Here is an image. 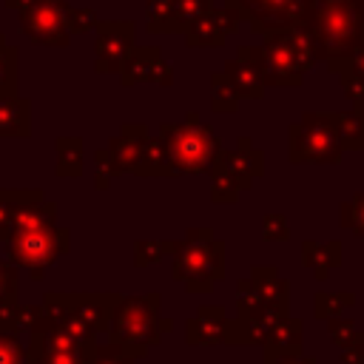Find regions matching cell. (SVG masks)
Masks as SVG:
<instances>
[{"mask_svg":"<svg viewBox=\"0 0 364 364\" xmlns=\"http://www.w3.org/2000/svg\"><path fill=\"white\" fill-rule=\"evenodd\" d=\"M94 188L97 191H105V188H111V182L122 173L119 168H117V162H114V156L108 154V148H97L94 151Z\"/></svg>","mask_w":364,"mask_h":364,"instance_id":"34","label":"cell"},{"mask_svg":"<svg viewBox=\"0 0 364 364\" xmlns=\"http://www.w3.org/2000/svg\"><path fill=\"white\" fill-rule=\"evenodd\" d=\"M159 304H162L159 293L134 296V299L122 296L111 316L108 341L119 344L131 358L139 361L148 353V347H156L162 336L173 330V321L159 316Z\"/></svg>","mask_w":364,"mask_h":364,"instance_id":"4","label":"cell"},{"mask_svg":"<svg viewBox=\"0 0 364 364\" xmlns=\"http://www.w3.org/2000/svg\"><path fill=\"white\" fill-rule=\"evenodd\" d=\"M94 40V68L100 74H119L122 63L134 48V23L131 20H100Z\"/></svg>","mask_w":364,"mask_h":364,"instance_id":"11","label":"cell"},{"mask_svg":"<svg viewBox=\"0 0 364 364\" xmlns=\"http://www.w3.org/2000/svg\"><path fill=\"white\" fill-rule=\"evenodd\" d=\"M210 108L213 111H236L239 108V94L225 71L210 74Z\"/></svg>","mask_w":364,"mask_h":364,"instance_id":"30","label":"cell"},{"mask_svg":"<svg viewBox=\"0 0 364 364\" xmlns=\"http://www.w3.org/2000/svg\"><path fill=\"white\" fill-rule=\"evenodd\" d=\"M336 131L344 151H364V102H353V111H336Z\"/></svg>","mask_w":364,"mask_h":364,"instance_id":"23","label":"cell"},{"mask_svg":"<svg viewBox=\"0 0 364 364\" xmlns=\"http://www.w3.org/2000/svg\"><path fill=\"white\" fill-rule=\"evenodd\" d=\"M216 168H222L236 182L239 191H247L253 185V179L264 173V154L259 148H253V139L242 136L233 151L222 148V154L216 159Z\"/></svg>","mask_w":364,"mask_h":364,"instance_id":"16","label":"cell"},{"mask_svg":"<svg viewBox=\"0 0 364 364\" xmlns=\"http://www.w3.org/2000/svg\"><path fill=\"white\" fill-rule=\"evenodd\" d=\"M119 80H122V85H136V82L171 85L173 82V68L165 63V57L156 46H134L128 60L119 68Z\"/></svg>","mask_w":364,"mask_h":364,"instance_id":"12","label":"cell"},{"mask_svg":"<svg viewBox=\"0 0 364 364\" xmlns=\"http://www.w3.org/2000/svg\"><path fill=\"white\" fill-rule=\"evenodd\" d=\"M210 176V199L213 202H236L239 199V188H236V182L222 171V168H216L213 165V171L208 173Z\"/></svg>","mask_w":364,"mask_h":364,"instance_id":"35","label":"cell"},{"mask_svg":"<svg viewBox=\"0 0 364 364\" xmlns=\"http://www.w3.org/2000/svg\"><path fill=\"white\" fill-rule=\"evenodd\" d=\"M100 23L97 11L94 9H71V17H68V26H71V34H85V31H94Z\"/></svg>","mask_w":364,"mask_h":364,"instance_id":"43","label":"cell"},{"mask_svg":"<svg viewBox=\"0 0 364 364\" xmlns=\"http://www.w3.org/2000/svg\"><path fill=\"white\" fill-rule=\"evenodd\" d=\"M17 299V267L0 256V301Z\"/></svg>","mask_w":364,"mask_h":364,"instance_id":"42","label":"cell"},{"mask_svg":"<svg viewBox=\"0 0 364 364\" xmlns=\"http://www.w3.org/2000/svg\"><path fill=\"white\" fill-rule=\"evenodd\" d=\"M119 299V293H46L43 304L77 316L91 327L94 336H102L111 330V316Z\"/></svg>","mask_w":364,"mask_h":364,"instance_id":"10","label":"cell"},{"mask_svg":"<svg viewBox=\"0 0 364 364\" xmlns=\"http://www.w3.org/2000/svg\"><path fill=\"white\" fill-rule=\"evenodd\" d=\"M159 136L165 142V154L173 176L210 173L222 154V142L216 131L205 125L196 111H188L182 122H162Z\"/></svg>","mask_w":364,"mask_h":364,"instance_id":"5","label":"cell"},{"mask_svg":"<svg viewBox=\"0 0 364 364\" xmlns=\"http://www.w3.org/2000/svg\"><path fill=\"white\" fill-rule=\"evenodd\" d=\"M233 82L239 100H262L264 97V71H262V51L259 46H242L233 60L222 68Z\"/></svg>","mask_w":364,"mask_h":364,"instance_id":"13","label":"cell"},{"mask_svg":"<svg viewBox=\"0 0 364 364\" xmlns=\"http://www.w3.org/2000/svg\"><path fill=\"white\" fill-rule=\"evenodd\" d=\"M225 324H228V313L222 304H202L185 321V341L191 347L222 344L225 341Z\"/></svg>","mask_w":364,"mask_h":364,"instance_id":"17","label":"cell"},{"mask_svg":"<svg viewBox=\"0 0 364 364\" xmlns=\"http://www.w3.org/2000/svg\"><path fill=\"white\" fill-rule=\"evenodd\" d=\"M0 364H26V344L17 333H0Z\"/></svg>","mask_w":364,"mask_h":364,"instance_id":"38","label":"cell"},{"mask_svg":"<svg viewBox=\"0 0 364 364\" xmlns=\"http://www.w3.org/2000/svg\"><path fill=\"white\" fill-rule=\"evenodd\" d=\"M338 219H341V228H344V230H350V233H355L358 239H364V191H358L353 199L341 202Z\"/></svg>","mask_w":364,"mask_h":364,"instance_id":"33","label":"cell"},{"mask_svg":"<svg viewBox=\"0 0 364 364\" xmlns=\"http://www.w3.org/2000/svg\"><path fill=\"white\" fill-rule=\"evenodd\" d=\"M262 236L267 242H287L290 239V222L284 213H264L262 216Z\"/></svg>","mask_w":364,"mask_h":364,"instance_id":"37","label":"cell"},{"mask_svg":"<svg viewBox=\"0 0 364 364\" xmlns=\"http://www.w3.org/2000/svg\"><path fill=\"white\" fill-rule=\"evenodd\" d=\"M17 299H3L0 301V333H17Z\"/></svg>","mask_w":364,"mask_h":364,"instance_id":"44","label":"cell"},{"mask_svg":"<svg viewBox=\"0 0 364 364\" xmlns=\"http://www.w3.org/2000/svg\"><path fill=\"white\" fill-rule=\"evenodd\" d=\"M31 134V102L26 97H0V139H26Z\"/></svg>","mask_w":364,"mask_h":364,"instance_id":"22","label":"cell"},{"mask_svg":"<svg viewBox=\"0 0 364 364\" xmlns=\"http://www.w3.org/2000/svg\"><path fill=\"white\" fill-rule=\"evenodd\" d=\"M299 28L307 34L316 63H336L364 40V0H313Z\"/></svg>","mask_w":364,"mask_h":364,"instance_id":"2","label":"cell"},{"mask_svg":"<svg viewBox=\"0 0 364 364\" xmlns=\"http://www.w3.org/2000/svg\"><path fill=\"white\" fill-rule=\"evenodd\" d=\"M176 239H136L134 242V264L136 267H148V264H159L162 259L173 256Z\"/></svg>","mask_w":364,"mask_h":364,"instance_id":"28","label":"cell"},{"mask_svg":"<svg viewBox=\"0 0 364 364\" xmlns=\"http://www.w3.org/2000/svg\"><path fill=\"white\" fill-rule=\"evenodd\" d=\"M336 77L341 80V88H344V94H347L353 102H364V80H361V77L347 74V71H341V74H336Z\"/></svg>","mask_w":364,"mask_h":364,"instance_id":"45","label":"cell"},{"mask_svg":"<svg viewBox=\"0 0 364 364\" xmlns=\"http://www.w3.org/2000/svg\"><path fill=\"white\" fill-rule=\"evenodd\" d=\"M327 336H330V341L338 344L341 350H344V347H353V344H364V330L355 327V321L347 318V316L330 318V321H327Z\"/></svg>","mask_w":364,"mask_h":364,"instance_id":"32","label":"cell"},{"mask_svg":"<svg viewBox=\"0 0 364 364\" xmlns=\"http://www.w3.org/2000/svg\"><path fill=\"white\" fill-rule=\"evenodd\" d=\"M145 20L156 34H182V26L176 20V0H148Z\"/></svg>","mask_w":364,"mask_h":364,"instance_id":"26","label":"cell"},{"mask_svg":"<svg viewBox=\"0 0 364 364\" xmlns=\"http://www.w3.org/2000/svg\"><path fill=\"white\" fill-rule=\"evenodd\" d=\"M282 364H316V358L313 355H299V358H287Z\"/></svg>","mask_w":364,"mask_h":364,"instance_id":"48","label":"cell"},{"mask_svg":"<svg viewBox=\"0 0 364 364\" xmlns=\"http://www.w3.org/2000/svg\"><path fill=\"white\" fill-rule=\"evenodd\" d=\"M310 3L313 0H225V9H230L239 20H247L256 34H264L299 26Z\"/></svg>","mask_w":364,"mask_h":364,"instance_id":"9","label":"cell"},{"mask_svg":"<svg viewBox=\"0 0 364 364\" xmlns=\"http://www.w3.org/2000/svg\"><path fill=\"white\" fill-rule=\"evenodd\" d=\"M279 318H284V316H279L267 304L236 310V318H228V324H225V341L222 344H264L267 333L276 327Z\"/></svg>","mask_w":364,"mask_h":364,"instance_id":"14","label":"cell"},{"mask_svg":"<svg viewBox=\"0 0 364 364\" xmlns=\"http://www.w3.org/2000/svg\"><path fill=\"white\" fill-rule=\"evenodd\" d=\"M145 139H148V128H145L142 122H128V125H122L119 136H114V139L105 145L122 173H125V171H131V173L136 171L139 156H142V148H145Z\"/></svg>","mask_w":364,"mask_h":364,"instance_id":"20","label":"cell"},{"mask_svg":"<svg viewBox=\"0 0 364 364\" xmlns=\"http://www.w3.org/2000/svg\"><path fill=\"white\" fill-rule=\"evenodd\" d=\"M171 276L188 293H210L213 284L225 279V242L216 239L210 228H188L185 236L176 239Z\"/></svg>","mask_w":364,"mask_h":364,"instance_id":"3","label":"cell"},{"mask_svg":"<svg viewBox=\"0 0 364 364\" xmlns=\"http://www.w3.org/2000/svg\"><path fill=\"white\" fill-rule=\"evenodd\" d=\"M341 154L336 111H307L287 128V156L293 165H336Z\"/></svg>","mask_w":364,"mask_h":364,"instance_id":"7","label":"cell"},{"mask_svg":"<svg viewBox=\"0 0 364 364\" xmlns=\"http://www.w3.org/2000/svg\"><path fill=\"white\" fill-rule=\"evenodd\" d=\"M54 154H57V162H54L57 176L74 179L82 173V139L80 136H60L54 142Z\"/></svg>","mask_w":364,"mask_h":364,"instance_id":"24","label":"cell"},{"mask_svg":"<svg viewBox=\"0 0 364 364\" xmlns=\"http://www.w3.org/2000/svg\"><path fill=\"white\" fill-rule=\"evenodd\" d=\"M3 3H6V9H14V11H23V9H26V6L31 3V0H3Z\"/></svg>","mask_w":364,"mask_h":364,"instance_id":"47","label":"cell"},{"mask_svg":"<svg viewBox=\"0 0 364 364\" xmlns=\"http://www.w3.org/2000/svg\"><path fill=\"white\" fill-rule=\"evenodd\" d=\"M341 364H364V344H353L341 350Z\"/></svg>","mask_w":364,"mask_h":364,"instance_id":"46","label":"cell"},{"mask_svg":"<svg viewBox=\"0 0 364 364\" xmlns=\"http://www.w3.org/2000/svg\"><path fill=\"white\" fill-rule=\"evenodd\" d=\"M247 279L267 307H273L279 316L290 313V282L273 264H253Z\"/></svg>","mask_w":364,"mask_h":364,"instance_id":"19","label":"cell"},{"mask_svg":"<svg viewBox=\"0 0 364 364\" xmlns=\"http://www.w3.org/2000/svg\"><path fill=\"white\" fill-rule=\"evenodd\" d=\"M31 188H0V242H6L14 213L20 210V205L26 202Z\"/></svg>","mask_w":364,"mask_h":364,"instance_id":"31","label":"cell"},{"mask_svg":"<svg viewBox=\"0 0 364 364\" xmlns=\"http://www.w3.org/2000/svg\"><path fill=\"white\" fill-rule=\"evenodd\" d=\"M26 364H43V361H40L37 355H28V353H26Z\"/></svg>","mask_w":364,"mask_h":364,"instance_id":"49","label":"cell"},{"mask_svg":"<svg viewBox=\"0 0 364 364\" xmlns=\"http://www.w3.org/2000/svg\"><path fill=\"white\" fill-rule=\"evenodd\" d=\"M20 14L23 34L48 48H65L71 40V6L65 0H31Z\"/></svg>","mask_w":364,"mask_h":364,"instance_id":"8","label":"cell"},{"mask_svg":"<svg viewBox=\"0 0 364 364\" xmlns=\"http://www.w3.org/2000/svg\"><path fill=\"white\" fill-rule=\"evenodd\" d=\"M259 51H262L264 85L296 88V85L304 82V74L316 65L313 46H310L307 34L299 26L264 31Z\"/></svg>","mask_w":364,"mask_h":364,"instance_id":"6","label":"cell"},{"mask_svg":"<svg viewBox=\"0 0 364 364\" xmlns=\"http://www.w3.org/2000/svg\"><path fill=\"white\" fill-rule=\"evenodd\" d=\"M94 344H82L80 350H68V353H48V355H37L43 364H88L91 361V353H94Z\"/></svg>","mask_w":364,"mask_h":364,"instance_id":"40","label":"cell"},{"mask_svg":"<svg viewBox=\"0 0 364 364\" xmlns=\"http://www.w3.org/2000/svg\"><path fill=\"white\" fill-rule=\"evenodd\" d=\"M327 68H330L333 74H341V71H347V74H355V77H361V80H364V40H361V46H358L355 51H350L344 60L327 63Z\"/></svg>","mask_w":364,"mask_h":364,"instance_id":"41","label":"cell"},{"mask_svg":"<svg viewBox=\"0 0 364 364\" xmlns=\"http://www.w3.org/2000/svg\"><path fill=\"white\" fill-rule=\"evenodd\" d=\"M350 307H355V293H347V290H341V293H324V290H318L313 296V316L321 318V321H330L336 316H344Z\"/></svg>","mask_w":364,"mask_h":364,"instance_id":"27","label":"cell"},{"mask_svg":"<svg viewBox=\"0 0 364 364\" xmlns=\"http://www.w3.org/2000/svg\"><path fill=\"white\" fill-rule=\"evenodd\" d=\"M301 264L316 276V282H324L330 276V270H336L341 264V242L338 239H330V242L304 239L301 242Z\"/></svg>","mask_w":364,"mask_h":364,"instance_id":"21","label":"cell"},{"mask_svg":"<svg viewBox=\"0 0 364 364\" xmlns=\"http://www.w3.org/2000/svg\"><path fill=\"white\" fill-rule=\"evenodd\" d=\"M88 364H136V358H131V355H128V353H125L119 344H111V341H97Z\"/></svg>","mask_w":364,"mask_h":364,"instance_id":"36","label":"cell"},{"mask_svg":"<svg viewBox=\"0 0 364 364\" xmlns=\"http://www.w3.org/2000/svg\"><path fill=\"white\" fill-rule=\"evenodd\" d=\"M239 26V17L230 11V9H208L202 17H196L182 34H185V46L191 48H219L225 46L228 34L236 31Z\"/></svg>","mask_w":364,"mask_h":364,"instance_id":"15","label":"cell"},{"mask_svg":"<svg viewBox=\"0 0 364 364\" xmlns=\"http://www.w3.org/2000/svg\"><path fill=\"white\" fill-rule=\"evenodd\" d=\"M134 173L136 176H173L171 173V165H168L165 142H162L159 134L145 139V148H142V156H139V165H136Z\"/></svg>","mask_w":364,"mask_h":364,"instance_id":"25","label":"cell"},{"mask_svg":"<svg viewBox=\"0 0 364 364\" xmlns=\"http://www.w3.org/2000/svg\"><path fill=\"white\" fill-rule=\"evenodd\" d=\"M262 350H264V364H282L287 358L304 355V350H301V321L290 318V316L279 318L276 327L267 333Z\"/></svg>","mask_w":364,"mask_h":364,"instance_id":"18","label":"cell"},{"mask_svg":"<svg viewBox=\"0 0 364 364\" xmlns=\"http://www.w3.org/2000/svg\"><path fill=\"white\" fill-rule=\"evenodd\" d=\"M17 48L6 43V37L0 34V97H14L17 94Z\"/></svg>","mask_w":364,"mask_h":364,"instance_id":"29","label":"cell"},{"mask_svg":"<svg viewBox=\"0 0 364 364\" xmlns=\"http://www.w3.org/2000/svg\"><path fill=\"white\" fill-rule=\"evenodd\" d=\"M208 9H213V0H176V20H179L182 31H185L196 17H202Z\"/></svg>","mask_w":364,"mask_h":364,"instance_id":"39","label":"cell"},{"mask_svg":"<svg viewBox=\"0 0 364 364\" xmlns=\"http://www.w3.org/2000/svg\"><path fill=\"white\" fill-rule=\"evenodd\" d=\"M6 259L14 267H26L31 279H43V270L71 250V233L57 228V205L46 199L40 188H31L20 210L14 213L6 236Z\"/></svg>","mask_w":364,"mask_h":364,"instance_id":"1","label":"cell"}]
</instances>
